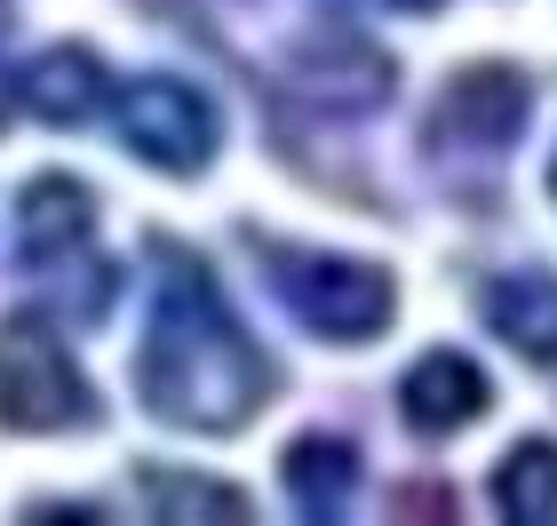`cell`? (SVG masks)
Masks as SVG:
<instances>
[{
  "mask_svg": "<svg viewBox=\"0 0 557 526\" xmlns=\"http://www.w3.org/2000/svg\"><path fill=\"white\" fill-rule=\"evenodd\" d=\"M160 256L168 271H160V304H151V335L136 359V391L175 431H239L271 391V359L247 343L208 264L175 256V247H160Z\"/></svg>",
  "mask_w": 557,
  "mask_h": 526,
  "instance_id": "cell-1",
  "label": "cell"
},
{
  "mask_svg": "<svg viewBox=\"0 0 557 526\" xmlns=\"http://www.w3.org/2000/svg\"><path fill=\"white\" fill-rule=\"evenodd\" d=\"M88 423H96V391L81 359L64 351V335L33 311L0 319V431L48 439V431H88Z\"/></svg>",
  "mask_w": 557,
  "mask_h": 526,
  "instance_id": "cell-2",
  "label": "cell"
},
{
  "mask_svg": "<svg viewBox=\"0 0 557 526\" xmlns=\"http://www.w3.org/2000/svg\"><path fill=\"white\" fill-rule=\"evenodd\" d=\"M271 288L311 335L326 343H367L391 328L398 288L391 271H374L359 256H311V247H271Z\"/></svg>",
  "mask_w": 557,
  "mask_h": 526,
  "instance_id": "cell-3",
  "label": "cell"
},
{
  "mask_svg": "<svg viewBox=\"0 0 557 526\" xmlns=\"http://www.w3.org/2000/svg\"><path fill=\"white\" fill-rule=\"evenodd\" d=\"M112 129L128 136V152L160 175H199L215 160L223 120L208 105V88L175 81V72H136V81L112 88Z\"/></svg>",
  "mask_w": 557,
  "mask_h": 526,
  "instance_id": "cell-4",
  "label": "cell"
},
{
  "mask_svg": "<svg viewBox=\"0 0 557 526\" xmlns=\"http://www.w3.org/2000/svg\"><path fill=\"white\" fill-rule=\"evenodd\" d=\"M96 232V208H88V184L81 175H33L16 199V264L24 271H57L88 247Z\"/></svg>",
  "mask_w": 557,
  "mask_h": 526,
  "instance_id": "cell-5",
  "label": "cell"
},
{
  "mask_svg": "<svg viewBox=\"0 0 557 526\" xmlns=\"http://www.w3.org/2000/svg\"><path fill=\"white\" fill-rule=\"evenodd\" d=\"M486 367L462 359V351H422V359L407 367V383H398V415L414 423L422 439H454L470 431L478 415H486Z\"/></svg>",
  "mask_w": 557,
  "mask_h": 526,
  "instance_id": "cell-6",
  "label": "cell"
},
{
  "mask_svg": "<svg viewBox=\"0 0 557 526\" xmlns=\"http://www.w3.org/2000/svg\"><path fill=\"white\" fill-rule=\"evenodd\" d=\"M525 112H534V88H525L518 72H502V64H478V72H462V81L446 88V105H438L430 129L462 136L478 152H502V144L525 129Z\"/></svg>",
  "mask_w": 557,
  "mask_h": 526,
  "instance_id": "cell-7",
  "label": "cell"
},
{
  "mask_svg": "<svg viewBox=\"0 0 557 526\" xmlns=\"http://www.w3.org/2000/svg\"><path fill=\"white\" fill-rule=\"evenodd\" d=\"M16 96H24L33 120H57V129H81V120L112 112V81H104V64H96L88 48H48V57H33Z\"/></svg>",
  "mask_w": 557,
  "mask_h": 526,
  "instance_id": "cell-8",
  "label": "cell"
},
{
  "mask_svg": "<svg viewBox=\"0 0 557 526\" xmlns=\"http://www.w3.org/2000/svg\"><path fill=\"white\" fill-rule=\"evenodd\" d=\"M486 319L510 335L525 359H557V280L549 271H510L486 288Z\"/></svg>",
  "mask_w": 557,
  "mask_h": 526,
  "instance_id": "cell-9",
  "label": "cell"
},
{
  "mask_svg": "<svg viewBox=\"0 0 557 526\" xmlns=\"http://www.w3.org/2000/svg\"><path fill=\"white\" fill-rule=\"evenodd\" d=\"M278 470H287L295 511H311V518H335V511L350 503V487H359V463H350L343 439H295Z\"/></svg>",
  "mask_w": 557,
  "mask_h": 526,
  "instance_id": "cell-10",
  "label": "cell"
},
{
  "mask_svg": "<svg viewBox=\"0 0 557 526\" xmlns=\"http://www.w3.org/2000/svg\"><path fill=\"white\" fill-rule=\"evenodd\" d=\"M494 503H502V518H518V526L557 518V447H549V439H518L510 455H502Z\"/></svg>",
  "mask_w": 557,
  "mask_h": 526,
  "instance_id": "cell-11",
  "label": "cell"
},
{
  "mask_svg": "<svg viewBox=\"0 0 557 526\" xmlns=\"http://www.w3.org/2000/svg\"><path fill=\"white\" fill-rule=\"evenodd\" d=\"M144 503L168 511V518H239L247 494L239 487H215V479H175V470H144Z\"/></svg>",
  "mask_w": 557,
  "mask_h": 526,
  "instance_id": "cell-12",
  "label": "cell"
},
{
  "mask_svg": "<svg viewBox=\"0 0 557 526\" xmlns=\"http://www.w3.org/2000/svg\"><path fill=\"white\" fill-rule=\"evenodd\" d=\"M391 9H438V0H391Z\"/></svg>",
  "mask_w": 557,
  "mask_h": 526,
  "instance_id": "cell-13",
  "label": "cell"
},
{
  "mask_svg": "<svg viewBox=\"0 0 557 526\" xmlns=\"http://www.w3.org/2000/svg\"><path fill=\"white\" fill-rule=\"evenodd\" d=\"M549 192H557V168H549Z\"/></svg>",
  "mask_w": 557,
  "mask_h": 526,
  "instance_id": "cell-14",
  "label": "cell"
}]
</instances>
